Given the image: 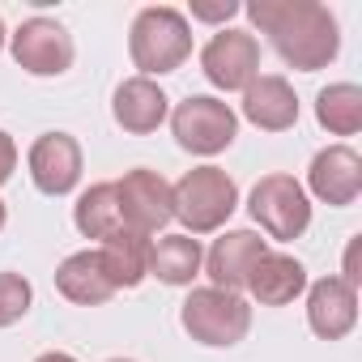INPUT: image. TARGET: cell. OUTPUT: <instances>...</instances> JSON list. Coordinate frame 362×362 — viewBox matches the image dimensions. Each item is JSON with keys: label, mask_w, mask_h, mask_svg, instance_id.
Instances as JSON below:
<instances>
[{"label": "cell", "mask_w": 362, "mask_h": 362, "mask_svg": "<svg viewBox=\"0 0 362 362\" xmlns=\"http://www.w3.org/2000/svg\"><path fill=\"white\" fill-rule=\"evenodd\" d=\"M247 290L260 307H286L294 303L303 290H307V269L294 260V256H281V252H264L247 277Z\"/></svg>", "instance_id": "obj_16"}, {"label": "cell", "mask_w": 362, "mask_h": 362, "mask_svg": "<svg viewBox=\"0 0 362 362\" xmlns=\"http://www.w3.org/2000/svg\"><path fill=\"white\" fill-rule=\"evenodd\" d=\"M111 115L124 132H153L162 119H166V94L149 81V77H128L115 86V98H111Z\"/></svg>", "instance_id": "obj_15"}, {"label": "cell", "mask_w": 362, "mask_h": 362, "mask_svg": "<svg viewBox=\"0 0 362 362\" xmlns=\"http://www.w3.org/2000/svg\"><path fill=\"white\" fill-rule=\"evenodd\" d=\"M73 222L86 239H111L124 222H119V201H115V184H94L77 197L73 205Z\"/></svg>", "instance_id": "obj_21"}, {"label": "cell", "mask_w": 362, "mask_h": 362, "mask_svg": "<svg viewBox=\"0 0 362 362\" xmlns=\"http://www.w3.org/2000/svg\"><path fill=\"white\" fill-rule=\"evenodd\" d=\"M307 324L324 341H341L358 324V290L341 277H320L307 290Z\"/></svg>", "instance_id": "obj_12"}, {"label": "cell", "mask_w": 362, "mask_h": 362, "mask_svg": "<svg viewBox=\"0 0 362 362\" xmlns=\"http://www.w3.org/2000/svg\"><path fill=\"white\" fill-rule=\"evenodd\" d=\"M0 47H5V22H0Z\"/></svg>", "instance_id": "obj_28"}, {"label": "cell", "mask_w": 362, "mask_h": 362, "mask_svg": "<svg viewBox=\"0 0 362 362\" xmlns=\"http://www.w3.org/2000/svg\"><path fill=\"white\" fill-rule=\"evenodd\" d=\"M128 52H132V64L141 73H175L192 56V26L179 9L149 5L132 18Z\"/></svg>", "instance_id": "obj_2"}, {"label": "cell", "mask_w": 362, "mask_h": 362, "mask_svg": "<svg viewBox=\"0 0 362 362\" xmlns=\"http://www.w3.org/2000/svg\"><path fill=\"white\" fill-rule=\"evenodd\" d=\"M179 320H184L188 337L201 341V345H214V349H226V345H239L252 328V307L230 294V290H218V286H201L188 294L184 311H179Z\"/></svg>", "instance_id": "obj_4"}, {"label": "cell", "mask_w": 362, "mask_h": 362, "mask_svg": "<svg viewBox=\"0 0 362 362\" xmlns=\"http://www.w3.org/2000/svg\"><path fill=\"white\" fill-rule=\"evenodd\" d=\"M235 13H239L235 0H218V5H192V18H201V22H226V18H235Z\"/></svg>", "instance_id": "obj_23"}, {"label": "cell", "mask_w": 362, "mask_h": 362, "mask_svg": "<svg viewBox=\"0 0 362 362\" xmlns=\"http://www.w3.org/2000/svg\"><path fill=\"white\" fill-rule=\"evenodd\" d=\"M315 119L320 128H328L332 136H354L362 128V90L354 81H337L324 86L315 94Z\"/></svg>", "instance_id": "obj_20"}, {"label": "cell", "mask_w": 362, "mask_h": 362, "mask_svg": "<svg viewBox=\"0 0 362 362\" xmlns=\"http://www.w3.org/2000/svg\"><path fill=\"white\" fill-rule=\"evenodd\" d=\"M247 18L260 26V35H269L273 52L298 73L328 69L341 52L337 18L315 0H252Z\"/></svg>", "instance_id": "obj_1"}, {"label": "cell", "mask_w": 362, "mask_h": 362, "mask_svg": "<svg viewBox=\"0 0 362 362\" xmlns=\"http://www.w3.org/2000/svg\"><path fill=\"white\" fill-rule=\"evenodd\" d=\"M247 209L273 239H298L311 226V201L294 175H264L252 188Z\"/></svg>", "instance_id": "obj_6"}, {"label": "cell", "mask_w": 362, "mask_h": 362, "mask_svg": "<svg viewBox=\"0 0 362 362\" xmlns=\"http://www.w3.org/2000/svg\"><path fill=\"white\" fill-rule=\"evenodd\" d=\"M243 115L264 132H286L298 124V98H294L286 77L264 73L243 90Z\"/></svg>", "instance_id": "obj_14"}, {"label": "cell", "mask_w": 362, "mask_h": 362, "mask_svg": "<svg viewBox=\"0 0 362 362\" xmlns=\"http://www.w3.org/2000/svg\"><path fill=\"white\" fill-rule=\"evenodd\" d=\"M201 69L218 90H247L260 77V43L247 30H218L201 52Z\"/></svg>", "instance_id": "obj_9"}, {"label": "cell", "mask_w": 362, "mask_h": 362, "mask_svg": "<svg viewBox=\"0 0 362 362\" xmlns=\"http://www.w3.org/2000/svg\"><path fill=\"white\" fill-rule=\"evenodd\" d=\"M103 269L111 277L115 290H136L149 277V239L136 230H115L111 239H103Z\"/></svg>", "instance_id": "obj_18"}, {"label": "cell", "mask_w": 362, "mask_h": 362, "mask_svg": "<svg viewBox=\"0 0 362 362\" xmlns=\"http://www.w3.org/2000/svg\"><path fill=\"white\" fill-rule=\"evenodd\" d=\"M13 166H18V145H13V136L5 128H0V184H9Z\"/></svg>", "instance_id": "obj_24"}, {"label": "cell", "mask_w": 362, "mask_h": 362, "mask_svg": "<svg viewBox=\"0 0 362 362\" xmlns=\"http://www.w3.org/2000/svg\"><path fill=\"white\" fill-rule=\"evenodd\" d=\"M170 132H175V141L184 145L188 153L214 158V153H222V149L239 136V115H235L222 98L192 94V98H184V103L175 107Z\"/></svg>", "instance_id": "obj_5"}, {"label": "cell", "mask_w": 362, "mask_h": 362, "mask_svg": "<svg viewBox=\"0 0 362 362\" xmlns=\"http://www.w3.org/2000/svg\"><path fill=\"white\" fill-rule=\"evenodd\" d=\"M111 362H128V358H111Z\"/></svg>", "instance_id": "obj_29"}, {"label": "cell", "mask_w": 362, "mask_h": 362, "mask_svg": "<svg viewBox=\"0 0 362 362\" xmlns=\"http://www.w3.org/2000/svg\"><path fill=\"white\" fill-rule=\"evenodd\" d=\"M264 252H269V247H264V239H260L256 230H226V235L209 247L205 269H209V277H214L218 290L239 294V290L247 286V277H252V269H256V260H260Z\"/></svg>", "instance_id": "obj_13"}, {"label": "cell", "mask_w": 362, "mask_h": 362, "mask_svg": "<svg viewBox=\"0 0 362 362\" xmlns=\"http://www.w3.org/2000/svg\"><path fill=\"white\" fill-rule=\"evenodd\" d=\"M30 298H35V290L22 273H0V328L18 324L30 311Z\"/></svg>", "instance_id": "obj_22"}, {"label": "cell", "mask_w": 362, "mask_h": 362, "mask_svg": "<svg viewBox=\"0 0 362 362\" xmlns=\"http://www.w3.org/2000/svg\"><path fill=\"white\" fill-rule=\"evenodd\" d=\"M115 201H119V222L124 230H136V235H158L170 218H175V197H170V184L158 175V170H128L119 184H115Z\"/></svg>", "instance_id": "obj_7"}, {"label": "cell", "mask_w": 362, "mask_h": 362, "mask_svg": "<svg viewBox=\"0 0 362 362\" xmlns=\"http://www.w3.org/2000/svg\"><path fill=\"white\" fill-rule=\"evenodd\" d=\"M5 218H9V214H5V201H0V230H5Z\"/></svg>", "instance_id": "obj_27"}, {"label": "cell", "mask_w": 362, "mask_h": 362, "mask_svg": "<svg viewBox=\"0 0 362 362\" xmlns=\"http://www.w3.org/2000/svg\"><path fill=\"white\" fill-rule=\"evenodd\" d=\"M13 60L30 77H60L73 64V35L56 18H30L13 35Z\"/></svg>", "instance_id": "obj_8"}, {"label": "cell", "mask_w": 362, "mask_h": 362, "mask_svg": "<svg viewBox=\"0 0 362 362\" xmlns=\"http://www.w3.org/2000/svg\"><path fill=\"white\" fill-rule=\"evenodd\" d=\"M56 290L77 303V307H98L115 294L107 269H103V256L98 252H73L60 269H56Z\"/></svg>", "instance_id": "obj_17"}, {"label": "cell", "mask_w": 362, "mask_h": 362, "mask_svg": "<svg viewBox=\"0 0 362 362\" xmlns=\"http://www.w3.org/2000/svg\"><path fill=\"white\" fill-rule=\"evenodd\" d=\"M345 286H354L358 290V281H362V273H358V239L349 243V252H345V277H341Z\"/></svg>", "instance_id": "obj_25"}, {"label": "cell", "mask_w": 362, "mask_h": 362, "mask_svg": "<svg viewBox=\"0 0 362 362\" xmlns=\"http://www.w3.org/2000/svg\"><path fill=\"white\" fill-rule=\"evenodd\" d=\"M30 179L47 197H69L81 179V145L69 132H43L30 145Z\"/></svg>", "instance_id": "obj_10"}, {"label": "cell", "mask_w": 362, "mask_h": 362, "mask_svg": "<svg viewBox=\"0 0 362 362\" xmlns=\"http://www.w3.org/2000/svg\"><path fill=\"white\" fill-rule=\"evenodd\" d=\"M35 362H77L73 354H60V349H52V354H43V358H35Z\"/></svg>", "instance_id": "obj_26"}, {"label": "cell", "mask_w": 362, "mask_h": 362, "mask_svg": "<svg viewBox=\"0 0 362 362\" xmlns=\"http://www.w3.org/2000/svg\"><path fill=\"white\" fill-rule=\"evenodd\" d=\"M307 184L324 205H337V209L354 205L358 192H362V158L349 145H328V149H320L311 158Z\"/></svg>", "instance_id": "obj_11"}, {"label": "cell", "mask_w": 362, "mask_h": 362, "mask_svg": "<svg viewBox=\"0 0 362 362\" xmlns=\"http://www.w3.org/2000/svg\"><path fill=\"white\" fill-rule=\"evenodd\" d=\"M201 260L205 252L192 235H162L158 243H149V277H158L162 286H192Z\"/></svg>", "instance_id": "obj_19"}, {"label": "cell", "mask_w": 362, "mask_h": 362, "mask_svg": "<svg viewBox=\"0 0 362 362\" xmlns=\"http://www.w3.org/2000/svg\"><path fill=\"white\" fill-rule=\"evenodd\" d=\"M175 197V218L188 226V235H209L226 226V218L239 205V188L222 166H197L170 188Z\"/></svg>", "instance_id": "obj_3"}]
</instances>
